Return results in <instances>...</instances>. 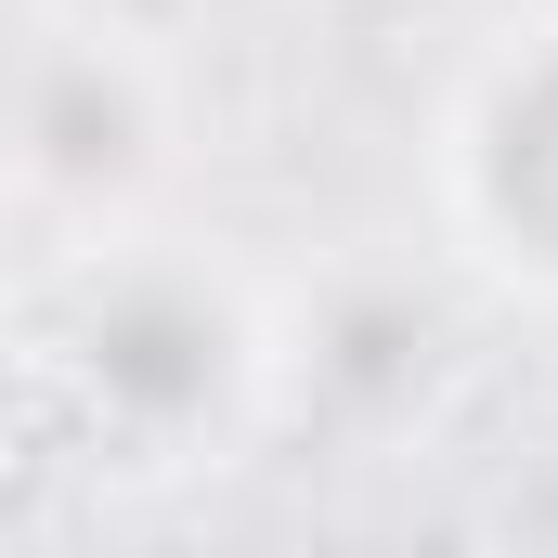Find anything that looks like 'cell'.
<instances>
[{"label": "cell", "instance_id": "obj_1", "mask_svg": "<svg viewBox=\"0 0 558 558\" xmlns=\"http://www.w3.org/2000/svg\"><path fill=\"white\" fill-rule=\"evenodd\" d=\"M221 364H234L221 299H195L182 274L105 286V312H92V377H105L131 416H195V403L221 390Z\"/></svg>", "mask_w": 558, "mask_h": 558}, {"label": "cell", "instance_id": "obj_3", "mask_svg": "<svg viewBox=\"0 0 558 558\" xmlns=\"http://www.w3.org/2000/svg\"><path fill=\"white\" fill-rule=\"evenodd\" d=\"M481 182H494V221L558 260V65L546 78H520L507 92V118H494V156H481Z\"/></svg>", "mask_w": 558, "mask_h": 558}, {"label": "cell", "instance_id": "obj_2", "mask_svg": "<svg viewBox=\"0 0 558 558\" xmlns=\"http://www.w3.org/2000/svg\"><path fill=\"white\" fill-rule=\"evenodd\" d=\"M26 143H39L52 182H118V169L143 156V105L105 78V65H52V78L26 92Z\"/></svg>", "mask_w": 558, "mask_h": 558}]
</instances>
